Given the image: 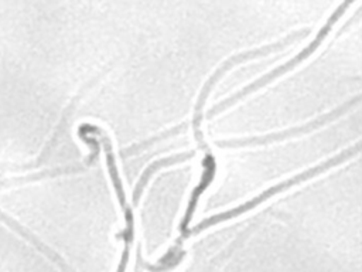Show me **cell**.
Masks as SVG:
<instances>
[{"instance_id": "obj_2", "label": "cell", "mask_w": 362, "mask_h": 272, "mask_svg": "<svg viewBox=\"0 0 362 272\" xmlns=\"http://www.w3.org/2000/svg\"><path fill=\"white\" fill-rule=\"evenodd\" d=\"M351 3L349 1H346V3H342L341 6H338L337 7V10L331 14V17L328 18V21L322 26V28L320 30V33L317 34V37L304 48V50H301L294 58H291L290 61H287L286 64H283V65H280V67H277L276 69H273V71H270L269 74H266L264 76H262V78H259L257 81H255L253 84H250V85H247V86H245L240 92H236L233 96H230V98H228V99H225V101H222L221 103H218L216 106H214L211 110H209V115L212 116V115H215V113H218V112H221V110H223L225 108H228L229 105H232L233 102H236L238 99H240L242 96H245L246 94H249V92H252V91H255V89H257L259 86H263V85H266L269 81H272V79H274L276 76H279V75H281L283 72H287L288 69H291V68H294L297 64H300L303 60H305L310 54H313L314 52V50L321 44V41L325 38V35L329 33V30H331V27H332V24L344 14V11H345V8L349 6Z\"/></svg>"}, {"instance_id": "obj_1", "label": "cell", "mask_w": 362, "mask_h": 272, "mask_svg": "<svg viewBox=\"0 0 362 272\" xmlns=\"http://www.w3.org/2000/svg\"><path fill=\"white\" fill-rule=\"evenodd\" d=\"M349 154H352V152H351V150H345V152H342L339 156L332 157V159H329L328 162H324V163H321V164H318V166H315V167H313V169H310V170H305V171H303V173H300V174H297V176H294V177H291V178H288V180H286V181H281V183H279V184H274L273 187L267 188L266 191L260 193L257 197H255V198L246 201L245 204H240L239 207H235V208L228 210V211L221 212V214L211 215V217L205 218L204 221H201L195 228H192L191 232H192V234H197V232H199V231H202V230H205V228H208V227H212V225H215V224H218V222H222V221L230 220V218H233V217H236V215H240V214H243V212H246V211L255 208L256 205H259L260 203H263V201L267 200L269 197H272V196H274V194H277V193H280V191H283V190L291 187L293 184H297V183H300V181H305L307 178L314 177L315 174L322 173V171L328 170L329 167H332V166L341 163V162L345 160Z\"/></svg>"}, {"instance_id": "obj_3", "label": "cell", "mask_w": 362, "mask_h": 272, "mask_svg": "<svg viewBox=\"0 0 362 272\" xmlns=\"http://www.w3.org/2000/svg\"><path fill=\"white\" fill-rule=\"evenodd\" d=\"M351 105V102H346L345 105L337 108L334 112H329V113H325L322 116H320L318 119L307 123V125H301L298 128H291V129H287V130H283V132H279V133H272V135H266V136H256V137H247V139H235V140H225V142H216L218 146H246V144H263V143H269V142H276V140H280V139H286L288 136H294V135H298V133H304V132H308L317 126H321L324 125L325 122L334 119L335 116L341 115V112H344L348 106Z\"/></svg>"}, {"instance_id": "obj_5", "label": "cell", "mask_w": 362, "mask_h": 272, "mask_svg": "<svg viewBox=\"0 0 362 272\" xmlns=\"http://www.w3.org/2000/svg\"><path fill=\"white\" fill-rule=\"evenodd\" d=\"M189 156H192V153H184V154H178V156H175V157L160 159V160L154 162L151 166H148L147 170L141 174V177H140V180H139V183H137V186H136V188H134L133 203L137 204L139 197H140V194H141V190L144 188V186H146V183L148 181L150 176H151L154 171H157V169H160L161 166H168V164H173V163H177V162H181V160H185V159H188Z\"/></svg>"}, {"instance_id": "obj_4", "label": "cell", "mask_w": 362, "mask_h": 272, "mask_svg": "<svg viewBox=\"0 0 362 272\" xmlns=\"http://www.w3.org/2000/svg\"><path fill=\"white\" fill-rule=\"evenodd\" d=\"M202 164H204L205 170H204V173H202V177H201L199 184L194 188V191H192V194H191V197H189V201H188V205H187L184 218H182L181 224H180V239H178L177 244L173 246V248L177 249V251H181V242H182L185 238L189 237L191 231H189L188 225H189V221H191L192 214H194V211H195L198 198L201 197V194L204 193V190L211 184V181H212V178H214V176H215L216 164H215V159H214L211 154H208V156L204 159Z\"/></svg>"}]
</instances>
